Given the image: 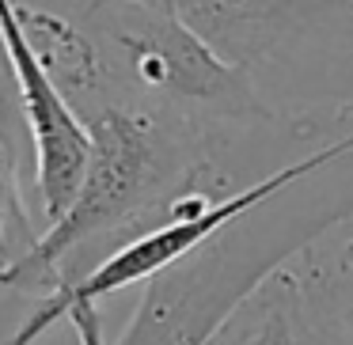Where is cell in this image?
<instances>
[{
  "instance_id": "5",
  "label": "cell",
  "mask_w": 353,
  "mask_h": 345,
  "mask_svg": "<svg viewBox=\"0 0 353 345\" xmlns=\"http://www.w3.org/2000/svg\"><path fill=\"white\" fill-rule=\"evenodd\" d=\"M0 39H4L12 95H16V107L23 114L27 137H31L34 190H39L42 216L50 224L77 198L88 152H92V133H88L80 110L69 103V95L57 87L54 72L42 65L27 31L19 27L16 0H0Z\"/></svg>"
},
{
  "instance_id": "2",
  "label": "cell",
  "mask_w": 353,
  "mask_h": 345,
  "mask_svg": "<svg viewBox=\"0 0 353 345\" xmlns=\"http://www.w3.org/2000/svg\"><path fill=\"white\" fill-rule=\"evenodd\" d=\"M353 224V152L274 190L145 281L110 345H209L285 266Z\"/></svg>"
},
{
  "instance_id": "9",
  "label": "cell",
  "mask_w": 353,
  "mask_h": 345,
  "mask_svg": "<svg viewBox=\"0 0 353 345\" xmlns=\"http://www.w3.org/2000/svg\"><path fill=\"white\" fill-rule=\"evenodd\" d=\"M72 330H77V342L80 345H110L107 334H103V322H99V307H77V311L69 315Z\"/></svg>"
},
{
  "instance_id": "10",
  "label": "cell",
  "mask_w": 353,
  "mask_h": 345,
  "mask_svg": "<svg viewBox=\"0 0 353 345\" xmlns=\"http://www.w3.org/2000/svg\"><path fill=\"white\" fill-rule=\"evenodd\" d=\"M0 103L4 107H16V95H12V76H8V61H4V39H0ZM19 110V107H16Z\"/></svg>"
},
{
  "instance_id": "4",
  "label": "cell",
  "mask_w": 353,
  "mask_h": 345,
  "mask_svg": "<svg viewBox=\"0 0 353 345\" xmlns=\"http://www.w3.org/2000/svg\"><path fill=\"white\" fill-rule=\"evenodd\" d=\"M183 19L289 118L353 110V0H145Z\"/></svg>"
},
{
  "instance_id": "7",
  "label": "cell",
  "mask_w": 353,
  "mask_h": 345,
  "mask_svg": "<svg viewBox=\"0 0 353 345\" xmlns=\"http://www.w3.org/2000/svg\"><path fill=\"white\" fill-rule=\"evenodd\" d=\"M209 345H307L292 269L270 277Z\"/></svg>"
},
{
  "instance_id": "1",
  "label": "cell",
  "mask_w": 353,
  "mask_h": 345,
  "mask_svg": "<svg viewBox=\"0 0 353 345\" xmlns=\"http://www.w3.org/2000/svg\"><path fill=\"white\" fill-rule=\"evenodd\" d=\"M80 118L92 133L80 190L72 205L42 228L31 251L0 266L4 292H57L95 269L125 239L183 213L194 198L239 190L228 178V148L254 137L118 99L95 103Z\"/></svg>"
},
{
  "instance_id": "6",
  "label": "cell",
  "mask_w": 353,
  "mask_h": 345,
  "mask_svg": "<svg viewBox=\"0 0 353 345\" xmlns=\"http://www.w3.org/2000/svg\"><path fill=\"white\" fill-rule=\"evenodd\" d=\"M289 269L307 345H353V224L334 251L323 254L315 243Z\"/></svg>"
},
{
  "instance_id": "8",
  "label": "cell",
  "mask_w": 353,
  "mask_h": 345,
  "mask_svg": "<svg viewBox=\"0 0 353 345\" xmlns=\"http://www.w3.org/2000/svg\"><path fill=\"white\" fill-rule=\"evenodd\" d=\"M8 110H16V107H4L0 103V266H8L19 254H27L34 247V239L42 236L31 224V209H27L23 190H19L16 145H12L8 125H4Z\"/></svg>"
},
{
  "instance_id": "3",
  "label": "cell",
  "mask_w": 353,
  "mask_h": 345,
  "mask_svg": "<svg viewBox=\"0 0 353 345\" xmlns=\"http://www.w3.org/2000/svg\"><path fill=\"white\" fill-rule=\"evenodd\" d=\"M103 65V99L137 103L232 133L304 129L323 133L338 122L289 118L259 95L247 72L228 65L205 39L171 12L145 0H84L72 16ZM99 99V103H103Z\"/></svg>"
}]
</instances>
